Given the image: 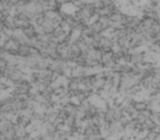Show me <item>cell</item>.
<instances>
[{
	"mask_svg": "<svg viewBox=\"0 0 160 140\" xmlns=\"http://www.w3.org/2000/svg\"><path fill=\"white\" fill-rule=\"evenodd\" d=\"M135 109H137V111H139V112H142V111H145V109H148V106H147V104L146 103H144V102H137V103H135Z\"/></svg>",
	"mask_w": 160,
	"mask_h": 140,
	"instance_id": "obj_1",
	"label": "cell"
}]
</instances>
